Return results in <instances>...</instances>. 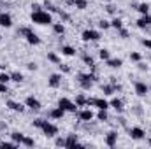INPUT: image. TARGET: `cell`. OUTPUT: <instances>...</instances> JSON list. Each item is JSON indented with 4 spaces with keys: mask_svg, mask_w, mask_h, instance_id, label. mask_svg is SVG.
<instances>
[{
    "mask_svg": "<svg viewBox=\"0 0 151 149\" xmlns=\"http://www.w3.org/2000/svg\"><path fill=\"white\" fill-rule=\"evenodd\" d=\"M81 39L84 40V42H97V40H100V32L99 30H91V28H86L83 34H81Z\"/></svg>",
    "mask_w": 151,
    "mask_h": 149,
    "instance_id": "4",
    "label": "cell"
},
{
    "mask_svg": "<svg viewBox=\"0 0 151 149\" xmlns=\"http://www.w3.org/2000/svg\"><path fill=\"white\" fill-rule=\"evenodd\" d=\"M83 62H84V65H88L91 70H95V60H93V56H90V54H83Z\"/></svg>",
    "mask_w": 151,
    "mask_h": 149,
    "instance_id": "22",
    "label": "cell"
},
{
    "mask_svg": "<svg viewBox=\"0 0 151 149\" xmlns=\"http://www.w3.org/2000/svg\"><path fill=\"white\" fill-rule=\"evenodd\" d=\"M18 146H19V144H16L14 140H12V142H5V140H4V142H0V148H9V149H16V148H18Z\"/></svg>",
    "mask_w": 151,
    "mask_h": 149,
    "instance_id": "39",
    "label": "cell"
},
{
    "mask_svg": "<svg viewBox=\"0 0 151 149\" xmlns=\"http://www.w3.org/2000/svg\"><path fill=\"white\" fill-rule=\"evenodd\" d=\"M111 28H114V30H119V28H123V21H121L119 18H114L113 21H111Z\"/></svg>",
    "mask_w": 151,
    "mask_h": 149,
    "instance_id": "33",
    "label": "cell"
},
{
    "mask_svg": "<svg viewBox=\"0 0 151 149\" xmlns=\"http://www.w3.org/2000/svg\"><path fill=\"white\" fill-rule=\"evenodd\" d=\"M25 105H27L28 109H32V111H40V109H42V104L39 102L34 95H28V97L25 98Z\"/></svg>",
    "mask_w": 151,
    "mask_h": 149,
    "instance_id": "7",
    "label": "cell"
},
{
    "mask_svg": "<svg viewBox=\"0 0 151 149\" xmlns=\"http://www.w3.org/2000/svg\"><path fill=\"white\" fill-rule=\"evenodd\" d=\"M106 11L113 14V12H114V5H111V4H109V5H106Z\"/></svg>",
    "mask_w": 151,
    "mask_h": 149,
    "instance_id": "50",
    "label": "cell"
},
{
    "mask_svg": "<svg viewBox=\"0 0 151 149\" xmlns=\"http://www.w3.org/2000/svg\"><path fill=\"white\" fill-rule=\"evenodd\" d=\"M65 2H67L69 5H74V0H65Z\"/></svg>",
    "mask_w": 151,
    "mask_h": 149,
    "instance_id": "51",
    "label": "cell"
},
{
    "mask_svg": "<svg viewBox=\"0 0 151 149\" xmlns=\"http://www.w3.org/2000/svg\"><path fill=\"white\" fill-rule=\"evenodd\" d=\"M99 28H100V30H109V28H111V21L100 19V21H99Z\"/></svg>",
    "mask_w": 151,
    "mask_h": 149,
    "instance_id": "37",
    "label": "cell"
},
{
    "mask_svg": "<svg viewBox=\"0 0 151 149\" xmlns=\"http://www.w3.org/2000/svg\"><path fill=\"white\" fill-rule=\"evenodd\" d=\"M128 133H130V137H132L134 140H142V139L146 137V132H144L141 126H132Z\"/></svg>",
    "mask_w": 151,
    "mask_h": 149,
    "instance_id": "9",
    "label": "cell"
},
{
    "mask_svg": "<svg viewBox=\"0 0 151 149\" xmlns=\"http://www.w3.org/2000/svg\"><path fill=\"white\" fill-rule=\"evenodd\" d=\"M40 130H42V133L46 137H56V133H58V126L55 123H49L47 119H46V123H44V126Z\"/></svg>",
    "mask_w": 151,
    "mask_h": 149,
    "instance_id": "5",
    "label": "cell"
},
{
    "mask_svg": "<svg viewBox=\"0 0 151 149\" xmlns=\"http://www.w3.org/2000/svg\"><path fill=\"white\" fill-rule=\"evenodd\" d=\"M44 9H47L51 14H53V12H60V9H58V7H55L51 2H44Z\"/></svg>",
    "mask_w": 151,
    "mask_h": 149,
    "instance_id": "36",
    "label": "cell"
},
{
    "mask_svg": "<svg viewBox=\"0 0 151 149\" xmlns=\"http://www.w3.org/2000/svg\"><path fill=\"white\" fill-rule=\"evenodd\" d=\"M47 60H49L51 63H55V65L62 63V60L58 58V54H56V53H53V51H49V53H47Z\"/></svg>",
    "mask_w": 151,
    "mask_h": 149,
    "instance_id": "29",
    "label": "cell"
},
{
    "mask_svg": "<svg viewBox=\"0 0 151 149\" xmlns=\"http://www.w3.org/2000/svg\"><path fill=\"white\" fill-rule=\"evenodd\" d=\"M5 107H9L11 111H14V112H25V109H27L25 104L16 102V100H7V102H5Z\"/></svg>",
    "mask_w": 151,
    "mask_h": 149,
    "instance_id": "10",
    "label": "cell"
},
{
    "mask_svg": "<svg viewBox=\"0 0 151 149\" xmlns=\"http://www.w3.org/2000/svg\"><path fill=\"white\" fill-rule=\"evenodd\" d=\"M77 117H79V121H83V123H90L93 117H95V114L91 109H83V111L77 112Z\"/></svg>",
    "mask_w": 151,
    "mask_h": 149,
    "instance_id": "11",
    "label": "cell"
},
{
    "mask_svg": "<svg viewBox=\"0 0 151 149\" xmlns=\"http://www.w3.org/2000/svg\"><path fill=\"white\" fill-rule=\"evenodd\" d=\"M9 91V88H7V84H4V82H0V93H7Z\"/></svg>",
    "mask_w": 151,
    "mask_h": 149,
    "instance_id": "48",
    "label": "cell"
},
{
    "mask_svg": "<svg viewBox=\"0 0 151 149\" xmlns=\"http://www.w3.org/2000/svg\"><path fill=\"white\" fill-rule=\"evenodd\" d=\"M11 81H14V82H18V84H19V82H23V81H25V75L21 74V72H12V74H11Z\"/></svg>",
    "mask_w": 151,
    "mask_h": 149,
    "instance_id": "31",
    "label": "cell"
},
{
    "mask_svg": "<svg viewBox=\"0 0 151 149\" xmlns=\"http://www.w3.org/2000/svg\"><path fill=\"white\" fill-rule=\"evenodd\" d=\"M137 65H139V70H142V72H144V70H148V65H144L142 62H137Z\"/></svg>",
    "mask_w": 151,
    "mask_h": 149,
    "instance_id": "49",
    "label": "cell"
},
{
    "mask_svg": "<svg viewBox=\"0 0 151 149\" xmlns=\"http://www.w3.org/2000/svg\"><path fill=\"white\" fill-rule=\"evenodd\" d=\"M102 93H104V95H107V97H109V95H114V93H116V90H114L113 82H111V84H104V86H102Z\"/></svg>",
    "mask_w": 151,
    "mask_h": 149,
    "instance_id": "24",
    "label": "cell"
},
{
    "mask_svg": "<svg viewBox=\"0 0 151 149\" xmlns=\"http://www.w3.org/2000/svg\"><path fill=\"white\" fill-rule=\"evenodd\" d=\"M106 65L111 67V69H119V67L123 65V60H121V58H109V60L106 62Z\"/></svg>",
    "mask_w": 151,
    "mask_h": 149,
    "instance_id": "19",
    "label": "cell"
},
{
    "mask_svg": "<svg viewBox=\"0 0 151 149\" xmlns=\"http://www.w3.org/2000/svg\"><path fill=\"white\" fill-rule=\"evenodd\" d=\"M130 60L137 63V62H141V60H142V56H141V53H137V51H134V53H130Z\"/></svg>",
    "mask_w": 151,
    "mask_h": 149,
    "instance_id": "40",
    "label": "cell"
},
{
    "mask_svg": "<svg viewBox=\"0 0 151 149\" xmlns=\"http://www.w3.org/2000/svg\"><path fill=\"white\" fill-rule=\"evenodd\" d=\"M148 144H150V146H151V139H150V140H148Z\"/></svg>",
    "mask_w": 151,
    "mask_h": 149,
    "instance_id": "52",
    "label": "cell"
},
{
    "mask_svg": "<svg viewBox=\"0 0 151 149\" xmlns=\"http://www.w3.org/2000/svg\"><path fill=\"white\" fill-rule=\"evenodd\" d=\"M86 98H88V97H84L83 93L77 95V97H76V105H77V107H86Z\"/></svg>",
    "mask_w": 151,
    "mask_h": 149,
    "instance_id": "30",
    "label": "cell"
},
{
    "mask_svg": "<svg viewBox=\"0 0 151 149\" xmlns=\"http://www.w3.org/2000/svg\"><path fill=\"white\" fill-rule=\"evenodd\" d=\"M23 146H25V148H34V146H35V140H34L32 137L25 135V139H23Z\"/></svg>",
    "mask_w": 151,
    "mask_h": 149,
    "instance_id": "34",
    "label": "cell"
},
{
    "mask_svg": "<svg viewBox=\"0 0 151 149\" xmlns=\"http://www.w3.org/2000/svg\"><path fill=\"white\" fill-rule=\"evenodd\" d=\"M141 44H142L144 47H148V49H151V39H142V40H141Z\"/></svg>",
    "mask_w": 151,
    "mask_h": 149,
    "instance_id": "45",
    "label": "cell"
},
{
    "mask_svg": "<svg viewBox=\"0 0 151 149\" xmlns=\"http://www.w3.org/2000/svg\"><path fill=\"white\" fill-rule=\"evenodd\" d=\"M97 119L99 121H107L109 119V114H107V109H99V112H97Z\"/></svg>",
    "mask_w": 151,
    "mask_h": 149,
    "instance_id": "26",
    "label": "cell"
},
{
    "mask_svg": "<svg viewBox=\"0 0 151 149\" xmlns=\"http://www.w3.org/2000/svg\"><path fill=\"white\" fill-rule=\"evenodd\" d=\"M150 95H151V86H150Z\"/></svg>",
    "mask_w": 151,
    "mask_h": 149,
    "instance_id": "53",
    "label": "cell"
},
{
    "mask_svg": "<svg viewBox=\"0 0 151 149\" xmlns=\"http://www.w3.org/2000/svg\"><path fill=\"white\" fill-rule=\"evenodd\" d=\"M109 104H111V107H113L114 111H118V112L123 111V100L121 98H113Z\"/></svg>",
    "mask_w": 151,
    "mask_h": 149,
    "instance_id": "20",
    "label": "cell"
},
{
    "mask_svg": "<svg viewBox=\"0 0 151 149\" xmlns=\"http://www.w3.org/2000/svg\"><path fill=\"white\" fill-rule=\"evenodd\" d=\"M0 7H2V4H0Z\"/></svg>",
    "mask_w": 151,
    "mask_h": 149,
    "instance_id": "55",
    "label": "cell"
},
{
    "mask_svg": "<svg viewBox=\"0 0 151 149\" xmlns=\"http://www.w3.org/2000/svg\"><path fill=\"white\" fill-rule=\"evenodd\" d=\"M55 146H58V148H65V139H60V137H58V139L55 140Z\"/></svg>",
    "mask_w": 151,
    "mask_h": 149,
    "instance_id": "44",
    "label": "cell"
},
{
    "mask_svg": "<svg viewBox=\"0 0 151 149\" xmlns=\"http://www.w3.org/2000/svg\"><path fill=\"white\" fill-rule=\"evenodd\" d=\"M97 81V75L93 74V72H90V74H77V82H79V86H81V90H84V91H88V90H91V86H93V82Z\"/></svg>",
    "mask_w": 151,
    "mask_h": 149,
    "instance_id": "2",
    "label": "cell"
},
{
    "mask_svg": "<svg viewBox=\"0 0 151 149\" xmlns=\"http://www.w3.org/2000/svg\"><path fill=\"white\" fill-rule=\"evenodd\" d=\"M99 58H100V60H104V62H107V60L111 58V53H109V49H106V47L99 49Z\"/></svg>",
    "mask_w": 151,
    "mask_h": 149,
    "instance_id": "27",
    "label": "cell"
},
{
    "mask_svg": "<svg viewBox=\"0 0 151 149\" xmlns=\"http://www.w3.org/2000/svg\"><path fill=\"white\" fill-rule=\"evenodd\" d=\"M62 54H65V56H76V49L72 46H62Z\"/></svg>",
    "mask_w": 151,
    "mask_h": 149,
    "instance_id": "25",
    "label": "cell"
},
{
    "mask_svg": "<svg viewBox=\"0 0 151 149\" xmlns=\"http://www.w3.org/2000/svg\"><path fill=\"white\" fill-rule=\"evenodd\" d=\"M30 30H32L30 27H21V28L18 30V35H19V37H25V35H27V34H28Z\"/></svg>",
    "mask_w": 151,
    "mask_h": 149,
    "instance_id": "41",
    "label": "cell"
},
{
    "mask_svg": "<svg viewBox=\"0 0 151 149\" xmlns=\"http://www.w3.org/2000/svg\"><path fill=\"white\" fill-rule=\"evenodd\" d=\"M135 25H137L139 28H142V30L148 28V27L151 25V14H141V18L135 21Z\"/></svg>",
    "mask_w": 151,
    "mask_h": 149,
    "instance_id": "13",
    "label": "cell"
},
{
    "mask_svg": "<svg viewBox=\"0 0 151 149\" xmlns=\"http://www.w3.org/2000/svg\"><path fill=\"white\" fill-rule=\"evenodd\" d=\"M58 107H62L65 112H77V105H76V102H72L70 98H67V97H62L60 100H58Z\"/></svg>",
    "mask_w": 151,
    "mask_h": 149,
    "instance_id": "3",
    "label": "cell"
},
{
    "mask_svg": "<svg viewBox=\"0 0 151 149\" xmlns=\"http://www.w3.org/2000/svg\"><path fill=\"white\" fill-rule=\"evenodd\" d=\"M93 107H97V109H109L111 104L106 98H93Z\"/></svg>",
    "mask_w": 151,
    "mask_h": 149,
    "instance_id": "17",
    "label": "cell"
},
{
    "mask_svg": "<svg viewBox=\"0 0 151 149\" xmlns=\"http://www.w3.org/2000/svg\"><path fill=\"white\" fill-rule=\"evenodd\" d=\"M0 82L9 84V82H11V74H7V72H0Z\"/></svg>",
    "mask_w": 151,
    "mask_h": 149,
    "instance_id": "38",
    "label": "cell"
},
{
    "mask_svg": "<svg viewBox=\"0 0 151 149\" xmlns=\"http://www.w3.org/2000/svg\"><path fill=\"white\" fill-rule=\"evenodd\" d=\"M47 86L53 88V90L60 88V86H62V74H51L49 75V79H47Z\"/></svg>",
    "mask_w": 151,
    "mask_h": 149,
    "instance_id": "12",
    "label": "cell"
},
{
    "mask_svg": "<svg viewBox=\"0 0 151 149\" xmlns=\"http://www.w3.org/2000/svg\"><path fill=\"white\" fill-rule=\"evenodd\" d=\"M118 35H119L121 39H128V35H130V34H128V30H125V28H119V30H118Z\"/></svg>",
    "mask_w": 151,
    "mask_h": 149,
    "instance_id": "42",
    "label": "cell"
},
{
    "mask_svg": "<svg viewBox=\"0 0 151 149\" xmlns=\"http://www.w3.org/2000/svg\"><path fill=\"white\" fill-rule=\"evenodd\" d=\"M104 142H106V146L107 148H116V144H118V132H107L106 133V137H104Z\"/></svg>",
    "mask_w": 151,
    "mask_h": 149,
    "instance_id": "8",
    "label": "cell"
},
{
    "mask_svg": "<svg viewBox=\"0 0 151 149\" xmlns=\"http://www.w3.org/2000/svg\"><path fill=\"white\" fill-rule=\"evenodd\" d=\"M77 144H79V137L76 133H70L65 137V148H77Z\"/></svg>",
    "mask_w": 151,
    "mask_h": 149,
    "instance_id": "15",
    "label": "cell"
},
{
    "mask_svg": "<svg viewBox=\"0 0 151 149\" xmlns=\"http://www.w3.org/2000/svg\"><path fill=\"white\" fill-rule=\"evenodd\" d=\"M74 7L79 11H84L88 7V0H74Z\"/></svg>",
    "mask_w": 151,
    "mask_h": 149,
    "instance_id": "32",
    "label": "cell"
},
{
    "mask_svg": "<svg viewBox=\"0 0 151 149\" xmlns=\"http://www.w3.org/2000/svg\"><path fill=\"white\" fill-rule=\"evenodd\" d=\"M30 19H32V23H35V25H40V27H44V25H53V14L49 12V11H37V12H32L30 14Z\"/></svg>",
    "mask_w": 151,
    "mask_h": 149,
    "instance_id": "1",
    "label": "cell"
},
{
    "mask_svg": "<svg viewBox=\"0 0 151 149\" xmlns=\"http://www.w3.org/2000/svg\"><path fill=\"white\" fill-rule=\"evenodd\" d=\"M53 32L56 35H63L65 34V25L63 23H53Z\"/></svg>",
    "mask_w": 151,
    "mask_h": 149,
    "instance_id": "21",
    "label": "cell"
},
{
    "mask_svg": "<svg viewBox=\"0 0 151 149\" xmlns=\"http://www.w3.org/2000/svg\"><path fill=\"white\" fill-rule=\"evenodd\" d=\"M37 11H42V5H39V4H32V12H37Z\"/></svg>",
    "mask_w": 151,
    "mask_h": 149,
    "instance_id": "46",
    "label": "cell"
},
{
    "mask_svg": "<svg viewBox=\"0 0 151 149\" xmlns=\"http://www.w3.org/2000/svg\"><path fill=\"white\" fill-rule=\"evenodd\" d=\"M137 11H139V14H150V4H146V2L139 4L137 5Z\"/></svg>",
    "mask_w": 151,
    "mask_h": 149,
    "instance_id": "28",
    "label": "cell"
},
{
    "mask_svg": "<svg viewBox=\"0 0 151 149\" xmlns=\"http://www.w3.org/2000/svg\"><path fill=\"white\" fill-rule=\"evenodd\" d=\"M63 116H65V111H63L62 107H58V105L49 111V117H51V119H62Z\"/></svg>",
    "mask_w": 151,
    "mask_h": 149,
    "instance_id": "18",
    "label": "cell"
},
{
    "mask_svg": "<svg viewBox=\"0 0 151 149\" xmlns=\"http://www.w3.org/2000/svg\"><path fill=\"white\" fill-rule=\"evenodd\" d=\"M0 27L2 28H11L12 27V18L7 12H0Z\"/></svg>",
    "mask_w": 151,
    "mask_h": 149,
    "instance_id": "14",
    "label": "cell"
},
{
    "mask_svg": "<svg viewBox=\"0 0 151 149\" xmlns=\"http://www.w3.org/2000/svg\"><path fill=\"white\" fill-rule=\"evenodd\" d=\"M134 90H135V95H137V97H146V95L150 93V86H148L144 81H137V82L134 84Z\"/></svg>",
    "mask_w": 151,
    "mask_h": 149,
    "instance_id": "6",
    "label": "cell"
},
{
    "mask_svg": "<svg viewBox=\"0 0 151 149\" xmlns=\"http://www.w3.org/2000/svg\"><path fill=\"white\" fill-rule=\"evenodd\" d=\"M25 39H27V42H28L30 46H39V44H40V37H39L37 34H34V30H30V32L25 35Z\"/></svg>",
    "mask_w": 151,
    "mask_h": 149,
    "instance_id": "16",
    "label": "cell"
},
{
    "mask_svg": "<svg viewBox=\"0 0 151 149\" xmlns=\"http://www.w3.org/2000/svg\"><path fill=\"white\" fill-rule=\"evenodd\" d=\"M44 123H46V119H42V117H35V119L32 121V126H34V128H39V130H40V128L44 126Z\"/></svg>",
    "mask_w": 151,
    "mask_h": 149,
    "instance_id": "35",
    "label": "cell"
},
{
    "mask_svg": "<svg viewBox=\"0 0 151 149\" xmlns=\"http://www.w3.org/2000/svg\"><path fill=\"white\" fill-rule=\"evenodd\" d=\"M27 67H28V70H37V63H34V62L27 63Z\"/></svg>",
    "mask_w": 151,
    "mask_h": 149,
    "instance_id": "47",
    "label": "cell"
},
{
    "mask_svg": "<svg viewBox=\"0 0 151 149\" xmlns=\"http://www.w3.org/2000/svg\"><path fill=\"white\" fill-rule=\"evenodd\" d=\"M11 139L16 142V144H23V139H25V133H21V132H12L11 133Z\"/></svg>",
    "mask_w": 151,
    "mask_h": 149,
    "instance_id": "23",
    "label": "cell"
},
{
    "mask_svg": "<svg viewBox=\"0 0 151 149\" xmlns=\"http://www.w3.org/2000/svg\"><path fill=\"white\" fill-rule=\"evenodd\" d=\"M58 67H60V70H62L63 74H69V72H70V67H69V65H63V63H58Z\"/></svg>",
    "mask_w": 151,
    "mask_h": 149,
    "instance_id": "43",
    "label": "cell"
},
{
    "mask_svg": "<svg viewBox=\"0 0 151 149\" xmlns=\"http://www.w3.org/2000/svg\"><path fill=\"white\" fill-rule=\"evenodd\" d=\"M0 39H2V34H0Z\"/></svg>",
    "mask_w": 151,
    "mask_h": 149,
    "instance_id": "54",
    "label": "cell"
}]
</instances>
